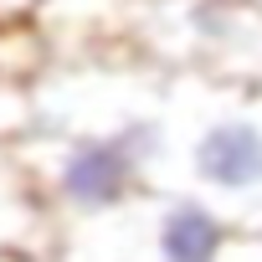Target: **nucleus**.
<instances>
[{
	"mask_svg": "<svg viewBox=\"0 0 262 262\" xmlns=\"http://www.w3.org/2000/svg\"><path fill=\"white\" fill-rule=\"evenodd\" d=\"M62 242V221L52 216L36 175L21 160V144L0 139V247L11 252H47Z\"/></svg>",
	"mask_w": 262,
	"mask_h": 262,
	"instance_id": "39448f33",
	"label": "nucleus"
},
{
	"mask_svg": "<svg viewBox=\"0 0 262 262\" xmlns=\"http://www.w3.org/2000/svg\"><path fill=\"white\" fill-rule=\"evenodd\" d=\"M252 6H262V0H252Z\"/></svg>",
	"mask_w": 262,
	"mask_h": 262,
	"instance_id": "1a4fd4ad",
	"label": "nucleus"
},
{
	"mask_svg": "<svg viewBox=\"0 0 262 262\" xmlns=\"http://www.w3.org/2000/svg\"><path fill=\"white\" fill-rule=\"evenodd\" d=\"M144 128H134V134H47V128H31L16 144L52 216L62 226H82L108 211H123L128 201L149 190Z\"/></svg>",
	"mask_w": 262,
	"mask_h": 262,
	"instance_id": "7ed1b4c3",
	"label": "nucleus"
},
{
	"mask_svg": "<svg viewBox=\"0 0 262 262\" xmlns=\"http://www.w3.org/2000/svg\"><path fill=\"white\" fill-rule=\"evenodd\" d=\"M47 0H0V26H16V21H36Z\"/></svg>",
	"mask_w": 262,
	"mask_h": 262,
	"instance_id": "0eeeda50",
	"label": "nucleus"
},
{
	"mask_svg": "<svg viewBox=\"0 0 262 262\" xmlns=\"http://www.w3.org/2000/svg\"><path fill=\"white\" fill-rule=\"evenodd\" d=\"M128 41L165 72L262 82V6L252 0H134Z\"/></svg>",
	"mask_w": 262,
	"mask_h": 262,
	"instance_id": "20e7f679",
	"label": "nucleus"
},
{
	"mask_svg": "<svg viewBox=\"0 0 262 262\" xmlns=\"http://www.w3.org/2000/svg\"><path fill=\"white\" fill-rule=\"evenodd\" d=\"M149 190L195 195L262 236V82L170 72L144 128Z\"/></svg>",
	"mask_w": 262,
	"mask_h": 262,
	"instance_id": "f257e3e1",
	"label": "nucleus"
},
{
	"mask_svg": "<svg viewBox=\"0 0 262 262\" xmlns=\"http://www.w3.org/2000/svg\"><path fill=\"white\" fill-rule=\"evenodd\" d=\"M36 128V108H31V88L16 82H0V139H26Z\"/></svg>",
	"mask_w": 262,
	"mask_h": 262,
	"instance_id": "423d86ee",
	"label": "nucleus"
},
{
	"mask_svg": "<svg viewBox=\"0 0 262 262\" xmlns=\"http://www.w3.org/2000/svg\"><path fill=\"white\" fill-rule=\"evenodd\" d=\"M221 262H262V236L236 231V242L226 247V257H221Z\"/></svg>",
	"mask_w": 262,
	"mask_h": 262,
	"instance_id": "6e6552de",
	"label": "nucleus"
},
{
	"mask_svg": "<svg viewBox=\"0 0 262 262\" xmlns=\"http://www.w3.org/2000/svg\"><path fill=\"white\" fill-rule=\"evenodd\" d=\"M236 226L195 195L144 190L123 211L62 226V262H221Z\"/></svg>",
	"mask_w": 262,
	"mask_h": 262,
	"instance_id": "f03ea898",
	"label": "nucleus"
}]
</instances>
